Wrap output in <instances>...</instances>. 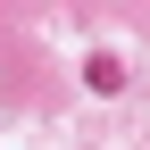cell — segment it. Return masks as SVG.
<instances>
[{
	"instance_id": "6da1fadb",
	"label": "cell",
	"mask_w": 150,
	"mask_h": 150,
	"mask_svg": "<svg viewBox=\"0 0 150 150\" xmlns=\"http://www.w3.org/2000/svg\"><path fill=\"white\" fill-rule=\"evenodd\" d=\"M83 83H92V92H117V83H125V67L108 59V50H92V59H83Z\"/></svg>"
}]
</instances>
